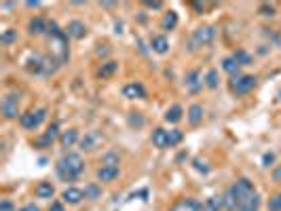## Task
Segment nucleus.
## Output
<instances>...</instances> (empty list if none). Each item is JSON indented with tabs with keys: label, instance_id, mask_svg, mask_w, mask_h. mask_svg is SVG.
<instances>
[{
	"label": "nucleus",
	"instance_id": "nucleus-16",
	"mask_svg": "<svg viewBox=\"0 0 281 211\" xmlns=\"http://www.w3.org/2000/svg\"><path fill=\"white\" fill-rule=\"evenodd\" d=\"M169 211H201V203L195 199H180L171 205Z\"/></svg>",
	"mask_w": 281,
	"mask_h": 211
},
{
	"label": "nucleus",
	"instance_id": "nucleus-36",
	"mask_svg": "<svg viewBox=\"0 0 281 211\" xmlns=\"http://www.w3.org/2000/svg\"><path fill=\"white\" fill-rule=\"evenodd\" d=\"M32 146H34V148H38V150H45V148H51L53 144H51L45 135H41V137H36V139L32 142Z\"/></svg>",
	"mask_w": 281,
	"mask_h": 211
},
{
	"label": "nucleus",
	"instance_id": "nucleus-9",
	"mask_svg": "<svg viewBox=\"0 0 281 211\" xmlns=\"http://www.w3.org/2000/svg\"><path fill=\"white\" fill-rule=\"evenodd\" d=\"M203 76H201V72L199 70H190L188 74H186V89L190 91V93H199V91L203 89Z\"/></svg>",
	"mask_w": 281,
	"mask_h": 211
},
{
	"label": "nucleus",
	"instance_id": "nucleus-42",
	"mask_svg": "<svg viewBox=\"0 0 281 211\" xmlns=\"http://www.w3.org/2000/svg\"><path fill=\"white\" fill-rule=\"evenodd\" d=\"M49 211H66V207H63L61 201H53V203H51V207H49Z\"/></svg>",
	"mask_w": 281,
	"mask_h": 211
},
{
	"label": "nucleus",
	"instance_id": "nucleus-34",
	"mask_svg": "<svg viewBox=\"0 0 281 211\" xmlns=\"http://www.w3.org/2000/svg\"><path fill=\"white\" fill-rule=\"evenodd\" d=\"M266 209H269V211H281V192L271 196L269 203H266Z\"/></svg>",
	"mask_w": 281,
	"mask_h": 211
},
{
	"label": "nucleus",
	"instance_id": "nucleus-19",
	"mask_svg": "<svg viewBox=\"0 0 281 211\" xmlns=\"http://www.w3.org/2000/svg\"><path fill=\"white\" fill-rule=\"evenodd\" d=\"M150 47H152V51H155V53H159V55H165V53L169 51V41H167V36H163V34L152 36Z\"/></svg>",
	"mask_w": 281,
	"mask_h": 211
},
{
	"label": "nucleus",
	"instance_id": "nucleus-3",
	"mask_svg": "<svg viewBox=\"0 0 281 211\" xmlns=\"http://www.w3.org/2000/svg\"><path fill=\"white\" fill-rule=\"evenodd\" d=\"M47 118V110L45 108H36V110H28L19 116V125L25 131H36L38 127L43 125V121Z\"/></svg>",
	"mask_w": 281,
	"mask_h": 211
},
{
	"label": "nucleus",
	"instance_id": "nucleus-5",
	"mask_svg": "<svg viewBox=\"0 0 281 211\" xmlns=\"http://www.w3.org/2000/svg\"><path fill=\"white\" fill-rule=\"evenodd\" d=\"M214 38H216L214 25H201V28H197L193 32V36H190V43L195 47H209L214 43Z\"/></svg>",
	"mask_w": 281,
	"mask_h": 211
},
{
	"label": "nucleus",
	"instance_id": "nucleus-38",
	"mask_svg": "<svg viewBox=\"0 0 281 211\" xmlns=\"http://www.w3.org/2000/svg\"><path fill=\"white\" fill-rule=\"evenodd\" d=\"M195 169L201 171V173H207V171H209V165H207L205 161H201V158H195Z\"/></svg>",
	"mask_w": 281,
	"mask_h": 211
},
{
	"label": "nucleus",
	"instance_id": "nucleus-10",
	"mask_svg": "<svg viewBox=\"0 0 281 211\" xmlns=\"http://www.w3.org/2000/svg\"><path fill=\"white\" fill-rule=\"evenodd\" d=\"M150 139H152V144H155L157 148H161V150L169 148V131H167V129H163V127H157L155 131H152Z\"/></svg>",
	"mask_w": 281,
	"mask_h": 211
},
{
	"label": "nucleus",
	"instance_id": "nucleus-29",
	"mask_svg": "<svg viewBox=\"0 0 281 211\" xmlns=\"http://www.w3.org/2000/svg\"><path fill=\"white\" fill-rule=\"evenodd\" d=\"M97 139H99V135H97V133H87V135H85L79 144H81V148H83V150H95Z\"/></svg>",
	"mask_w": 281,
	"mask_h": 211
},
{
	"label": "nucleus",
	"instance_id": "nucleus-37",
	"mask_svg": "<svg viewBox=\"0 0 281 211\" xmlns=\"http://www.w3.org/2000/svg\"><path fill=\"white\" fill-rule=\"evenodd\" d=\"M129 125H131V127H144L142 114H139V112H131V114H129Z\"/></svg>",
	"mask_w": 281,
	"mask_h": 211
},
{
	"label": "nucleus",
	"instance_id": "nucleus-41",
	"mask_svg": "<svg viewBox=\"0 0 281 211\" xmlns=\"http://www.w3.org/2000/svg\"><path fill=\"white\" fill-rule=\"evenodd\" d=\"M144 7L146 9H161L163 3H161V0H148V3H144Z\"/></svg>",
	"mask_w": 281,
	"mask_h": 211
},
{
	"label": "nucleus",
	"instance_id": "nucleus-30",
	"mask_svg": "<svg viewBox=\"0 0 281 211\" xmlns=\"http://www.w3.org/2000/svg\"><path fill=\"white\" fill-rule=\"evenodd\" d=\"M51 144H53L55 139H59V135H61V131H59V125L57 123H51L49 127H47V131H45V133H43Z\"/></svg>",
	"mask_w": 281,
	"mask_h": 211
},
{
	"label": "nucleus",
	"instance_id": "nucleus-22",
	"mask_svg": "<svg viewBox=\"0 0 281 211\" xmlns=\"http://www.w3.org/2000/svg\"><path fill=\"white\" fill-rule=\"evenodd\" d=\"M182 116H184V108L180 103H173L171 108L165 112V121H167V123H180Z\"/></svg>",
	"mask_w": 281,
	"mask_h": 211
},
{
	"label": "nucleus",
	"instance_id": "nucleus-27",
	"mask_svg": "<svg viewBox=\"0 0 281 211\" xmlns=\"http://www.w3.org/2000/svg\"><path fill=\"white\" fill-rule=\"evenodd\" d=\"M222 70L226 72V74H231V76H239L241 72V65L233 59V57H226V59H222Z\"/></svg>",
	"mask_w": 281,
	"mask_h": 211
},
{
	"label": "nucleus",
	"instance_id": "nucleus-32",
	"mask_svg": "<svg viewBox=\"0 0 281 211\" xmlns=\"http://www.w3.org/2000/svg\"><path fill=\"white\" fill-rule=\"evenodd\" d=\"M99 194H101V188L97 186V184H89V186H85V199H99Z\"/></svg>",
	"mask_w": 281,
	"mask_h": 211
},
{
	"label": "nucleus",
	"instance_id": "nucleus-40",
	"mask_svg": "<svg viewBox=\"0 0 281 211\" xmlns=\"http://www.w3.org/2000/svg\"><path fill=\"white\" fill-rule=\"evenodd\" d=\"M0 211H17L15 207H13V203L9 199H5L3 203H0Z\"/></svg>",
	"mask_w": 281,
	"mask_h": 211
},
{
	"label": "nucleus",
	"instance_id": "nucleus-28",
	"mask_svg": "<svg viewBox=\"0 0 281 211\" xmlns=\"http://www.w3.org/2000/svg\"><path fill=\"white\" fill-rule=\"evenodd\" d=\"M203 83H205V87H209V89H218V85H220V74H218V70H207V74L203 76Z\"/></svg>",
	"mask_w": 281,
	"mask_h": 211
},
{
	"label": "nucleus",
	"instance_id": "nucleus-46",
	"mask_svg": "<svg viewBox=\"0 0 281 211\" xmlns=\"http://www.w3.org/2000/svg\"><path fill=\"white\" fill-rule=\"evenodd\" d=\"M17 211H25V209H23V207H21V209H17Z\"/></svg>",
	"mask_w": 281,
	"mask_h": 211
},
{
	"label": "nucleus",
	"instance_id": "nucleus-24",
	"mask_svg": "<svg viewBox=\"0 0 281 211\" xmlns=\"http://www.w3.org/2000/svg\"><path fill=\"white\" fill-rule=\"evenodd\" d=\"M260 209V199H258V194H254L250 196V199H245L243 203H241L235 211H258Z\"/></svg>",
	"mask_w": 281,
	"mask_h": 211
},
{
	"label": "nucleus",
	"instance_id": "nucleus-43",
	"mask_svg": "<svg viewBox=\"0 0 281 211\" xmlns=\"http://www.w3.org/2000/svg\"><path fill=\"white\" fill-rule=\"evenodd\" d=\"M273 180H275V182H281V165H277V167L273 169Z\"/></svg>",
	"mask_w": 281,
	"mask_h": 211
},
{
	"label": "nucleus",
	"instance_id": "nucleus-13",
	"mask_svg": "<svg viewBox=\"0 0 281 211\" xmlns=\"http://www.w3.org/2000/svg\"><path fill=\"white\" fill-rule=\"evenodd\" d=\"M28 32L32 34V36H41V34H45V32H49V21L45 19V17H34V19H30V23H28Z\"/></svg>",
	"mask_w": 281,
	"mask_h": 211
},
{
	"label": "nucleus",
	"instance_id": "nucleus-4",
	"mask_svg": "<svg viewBox=\"0 0 281 211\" xmlns=\"http://www.w3.org/2000/svg\"><path fill=\"white\" fill-rule=\"evenodd\" d=\"M231 91L235 95H248L250 91L256 87V76L252 74H239V76H233L231 83H228Z\"/></svg>",
	"mask_w": 281,
	"mask_h": 211
},
{
	"label": "nucleus",
	"instance_id": "nucleus-23",
	"mask_svg": "<svg viewBox=\"0 0 281 211\" xmlns=\"http://www.w3.org/2000/svg\"><path fill=\"white\" fill-rule=\"evenodd\" d=\"M161 25H163V30H167V32L175 30V25H178V13H175V11H167V13L163 15Z\"/></svg>",
	"mask_w": 281,
	"mask_h": 211
},
{
	"label": "nucleus",
	"instance_id": "nucleus-20",
	"mask_svg": "<svg viewBox=\"0 0 281 211\" xmlns=\"http://www.w3.org/2000/svg\"><path fill=\"white\" fill-rule=\"evenodd\" d=\"M79 131L76 129H68V131H61V135H59V144L63 148H72L74 144H79Z\"/></svg>",
	"mask_w": 281,
	"mask_h": 211
},
{
	"label": "nucleus",
	"instance_id": "nucleus-21",
	"mask_svg": "<svg viewBox=\"0 0 281 211\" xmlns=\"http://www.w3.org/2000/svg\"><path fill=\"white\" fill-rule=\"evenodd\" d=\"M222 209H224V196H209L201 205V211H222Z\"/></svg>",
	"mask_w": 281,
	"mask_h": 211
},
{
	"label": "nucleus",
	"instance_id": "nucleus-1",
	"mask_svg": "<svg viewBox=\"0 0 281 211\" xmlns=\"http://www.w3.org/2000/svg\"><path fill=\"white\" fill-rule=\"evenodd\" d=\"M55 171H57V178L61 182H76L85 173V161H83L81 154L68 152L57 161Z\"/></svg>",
	"mask_w": 281,
	"mask_h": 211
},
{
	"label": "nucleus",
	"instance_id": "nucleus-15",
	"mask_svg": "<svg viewBox=\"0 0 281 211\" xmlns=\"http://www.w3.org/2000/svg\"><path fill=\"white\" fill-rule=\"evenodd\" d=\"M34 194H36V199H53L55 186L51 182H38L34 188Z\"/></svg>",
	"mask_w": 281,
	"mask_h": 211
},
{
	"label": "nucleus",
	"instance_id": "nucleus-39",
	"mask_svg": "<svg viewBox=\"0 0 281 211\" xmlns=\"http://www.w3.org/2000/svg\"><path fill=\"white\" fill-rule=\"evenodd\" d=\"M273 161H275V154H273V152H266V154L262 156V165H264V167H271Z\"/></svg>",
	"mask_w": 281,
	"mask_h": 211
},
{
	"label": "nucleus",
	"instance_id": "nucleus-2",
	"mask_svg": "<svg viewBox=\"0 0 281 211\" xmlns=\"http://www.w3.org/2000/svg\"><path fill=\"white\" fill-rule=\"evenodd\" d=\"M254 194H258L256 188H254V184L248 178H241L226 190V194H224V209L226 211H235L241 203H243L245 199H250V196H254Z\"/></svg>",
	"mask_w": 281,
	"mask_h": 211
},
{
	"label": "nucleus",
	"instance_id": "nucleus-14",
	"mask_svg": "<svg viewBox=\"0 0 281 211\" xmlns=\"http://www.w3.org/2000/svg\"><path fill=\"white\" fill-rule=\"evenodd\" d=\"M45 65H47V57L34 55L28 59V63H25V70L30 74H45Z\"/></svg>",
	"mask_w": 281,
	"mask_h": 211
},
{
	"label": "nucleus",
	"instance_id": "nucleus-33",
	"mask_svg": "<svg viewBox=\"0 0 281 211\" xmlns=\"http://www.w3.org/2000/svg\"><path fill=\"white\" fill-rule=\"evenodd\" d=\"M184 139V133L180 129H171L169 131V148H173V146H178V144H180Z\"/></svg>",
	"mask_w": 281,
	"mask_h": 211
},
{
	"label": "nucleus",
	"instance_id": "nucleus-17",
	"mask_svg": "<svg viewBox=\"0 0 281 211\" xmlns=\"http://www.w3.org/2000/svg\"><path fill=\"white\" fill-rule=\"evenodd\" d=\"M186 118H188V123L193 127H199L203 123V106L201 103H193L186 110Z\"/></svg>",
	"mask_w": 281,
	"mask_h": 211
},
{
	"label": "nucleus",
	"instance_id": "nucleus-45",
	"mask_svg": "<svg viewBox=\"0 0 281 211\" xmlns=\"http://www.w3.org/2000/svg\"><path fill=\"white\" fill-rule=\"evenodd\" d=\"M25 7H30V9H36V7H41V3H38V0H34V3H32V0H30V3H25Z\"/></svg>",
	"mask_w": 281,
	"mask_h": 211
},
{
	"label": "nucleus",
	"instance_id": "nucleus-44",
	"mask_svg": "<svg viewBox=\"0 0 281 211\" xmlns=\"http://www.w3.org/2000/svg\"><path fill=\"white\" fill-rule=\"evenodd\" d=\"M23 209H25V211H41V209H38V205H34V203H28Z\"/></svg>",
	"mask_w": 281,
	"mask_h": 211
},
{
	"label": "nucleus",
	"instance_id": "nucleus-6",
	"mask_svg": "<svg viewBox=\"0 0 281 211\" xmlns=\"http://www.w3.org/2000/svg\"><path fill=\"white\" fill-rule=\"evenodd\" d=\"M3 114H5L7 121H15L17 116H21V114H19V95L9 93V95L3 99Z\"/></svg>",
	"mask_w": 281,
	"mask_h": 211
},
{
	"label": "nucleus",
	"instance_id": "nucleus-25",
	"mask_svg": "<svg viewBox=\"0 0 281 211\" xmlns=\"http://www.w3.org/2000/svg\"><path fill=\"white\" fill-rule=\"evenodd\" d=\"M119 163H121V154L117 150H108L101 156V165L104 167H119Z\"/></svg>",
	"mask_w": 281,
	"mask_h": 211
},
{
	"label": "nucleus",
	"instance_id": "nucleus-31",
	"mask_svg": "<svg viewBox=\"0 0 281 211\" xmlns=\"http://www.w3.org/2000/svg\"><path fill=\"white\" fill-rule=\"evenodd\" d=\"M15 41H17V30H13V28H7L0 34V43L3 45H13Z\"/></svg>",
	"mask_w": 281,
	"mask_h": 211
},
{
	"label": "nucleus",
	"instance_id": "nucleus-11",
	"mask_svg": "<svg viewBox=\"0 0 281 211\" xmlns=\"http://www.w3.org/2000/svg\"><path fill=\"white\" fill-rule=\"evenodd\" d=\"M97 182H101V184H110V182H114L119 175H121V169L119 167H104L101 165L99 169H97Z\"/></svg>",
	"mask_w": 281,
	"mask_h": 211
},
{
	"label": "nucleus",
	"instance_id": "nucleus-18",
	"mask_svg": "<svg viewBox=\"0 0 281 211\" xmlns=\"http://www.w3.org/2000/svg\"><path fill=\"white\" fill-rule=\"evenodd\" d=\"M117 72H119V61H114V59L104 61V63H101L99 68H97V76L104 78V81H106V78H112Z\"/></svg>",
	"mask_w": 281,
	"mask_h": 211
},
{
	"label": "nucleus",
	"instance_id": "nucleus-7",
	"mask_svg": "<svg viewBox=\"0 0 281 211\" xmlns=\"http://www.w3.org/2000/svg\"><path fill=\"white\" fill-rule=\"evenodd\" d=\"M66 34H68L70 38H74V41H83V38L87 36V25H85V21L72 19V21L66 25Z\"/></svg>",
	"mask_w": 281,
	"mask_h": 211
},
{
	"label": "nucleus",
	"instance_id": "nucleus-12",
	"mask_svg": "<svg viewBox=\"0 0 281 211\" xmlns=\"http://www.w3.org/2000/svg\"><path fill=\"white\" fill-rule=\"evenodd\" d=\"M61 199H63V203H68V205H79L85 199V190L76 188V186H70V188H66L61 192Z\"/></svg>",
	"mask_w": 281,
	"mask_h": 211
},
{
	"label": "nucleus",
	"instance_id": "nucleus-8",
	"mask_svg": "<svg viewBox=\"0 0 281 211\" xmlns=\"http://www.w3.org/2000/svg\"><path fill=\"white\" fill-rule=\"evenodd\" d=\"M123 95L127 99H144L146 97V89L142 83H127L123 87Z\"/></svg>",
	"mask_w": 281,
	"mask_h": 211
},
{
	"label": "nucleus",
	"instance_id": "nucleus-35",
	"mask_svg": "<svg viewBox=\"0 0 281 211\" xmlns=\"http://www.w3.org/2000/svg\"><path fill=\"white\" fill-rule=\"evenodd\" d=\"M275 5H271V3H262L260 7H258V13L260 15H264V17H273L275 15Z\"/></svg>",
	"mask_w": 281,
	"mask_h": 211
},
{
	"label": "nucleus",
	"instance_id": "nucleus-26",
	"mask_svg": "<svg viewBox=\"0 0 281 211\" xmlns=\"http://www.w3.org/2000/svg\"><path fill=\"white\" fill-rule=\"evenodd\" d=\"M239 65H252L254 63V57L250 55V53L245 51V49H237L235 53H233V55H231Z\"/></svg>",
	"mask_w": 281,
	"mask_h": 211
}]
</instances>
